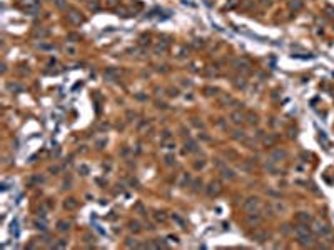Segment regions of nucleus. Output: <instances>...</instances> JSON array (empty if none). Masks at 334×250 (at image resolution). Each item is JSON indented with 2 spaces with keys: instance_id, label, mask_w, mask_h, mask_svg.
Wrapping results in <instances>:
<instances>
[{
  "instance_id": "f257e3e1",
  "label": "nucleus",
  "mask_w": 334,
  "mask_h": 250,
  "mask_svg": "<svg viewBox=\"0 0 334 250\" xmlns=\"http://www.w3.org/2000/svg\"><path fill=\"white\" fill-rule=\"evenodd\" d=\"M314 232H316L317 235H321V237H327L331 233V229L327 225L321 224V222H314Z\"/></svg>"
},
{
  "instance_id": "f03ea898",
  "label": "nucleus",
  "mask_w": 334,
  "mask_h": 250,
  "mask_svg": "<svg viewBox=\"0 0 334 250\" xmlns=\"http://www.w3.org/2000/svg\"><path fill=\"white\" fill-rule=\"evenodd\" d=\"M244 208L247 210V212H254V210H257V208H259V200L257 199H249L244 204Z\"/></svg>"
},
{
  "instance_id": "7ed1b4c3",
  "label": "nucleus",
  "mask_w": 334,
  "mask_h": 250,
  "mask_svg": "<svg viewBox=\"0 0 334 250\" xmlns=\"http://www.w3.org/2000/svg\"><path fill=\"white\" fill-rule=\"evenodd\" d=\"M294 230H296L297 237L299 235H306V233H309V229H307V224H297L296 227H294Z\"/></svg>"
},
{
  "instance_id": "20e7f679",
  "label": "nucleus",
  "mask_w": 334,
  "mask_h": 250,
  "mask_svg": "<svg viewBox=\"0 0 334 250\" xmlns=\"http://www.w3.org/2000/svg\"><path fill=\"white\" fill-rule=\"evenodd\" d=\"M299 242L302 243V245H313V243H314L313 237H311L309 233H306V235H299Z\"/></svg>"
},
{
  "instance_id": "39448f33",
  "label": "nucleus",
  "mask_w": 334,
  "mask_h": 250,
  "mask_svg": "<svg viewBox=\"0 0 334 250\" xmlns=\"http://www.w3.org/2000/svg\"><path fill=\"white\" fill-rule=\"evenodd\" d=\"M297 220H301V222H304V224H307V222H311L313 218H311V215H309V213L301 212L299 215H297Z\"/></svg>"
},
{
  "instance_id": "423d86ee",
  "label": "nucleus",
  "mask_w": 334,
  "mask_h": 250,
  "mask_svg": "<svg viewBox=\"0 0 334 250\" xmlns=\"http://www.w3.org/2000/svg\"><path fill=\"white\" fill-rule=\"evenodd\" d=\"M209 187H211V188L207 190L209 195H214V194H217V192H219V183H217V182H212Z\"/></svg>"
},
{
  "instance_id": "0eeeda50",
  "label": "nucleus",
  "mask_w": 334,
  "mask_h": 250,
  "mask_svg": "<svg viewBox=\"0 0 334 250\" xmlns=\"http://www.w3.org/2000/svg\"><path fill=\"white\" fill-rule=\"evenodd\" d=\"M57 227H59V230H60V232H65V230H69L70 224H69V222H65V220H60L59 224H57Z\"/></svg>"
},
{
  "instance_id": "6e6552de",
  "label": "nucleus",
  "mask_w": 334,
  "mask_h": 250,
  "mask_svg": "<svg viewBox=\"0 0 334 250\" xmlns=\"http://www.w3.org/2000/svg\"><path fill=\"white\" fill-rule=\"evenodd\" d=\"M65 208H69V210H72V208H75V205H77V202H75V199H69L67 202H65Z\"/></svg>"
},
{
  "instance_id": "1a4fd4ad",
  "label": "nucleus",
  "mask_w": 334,
  "mask_h": 250,
  "mask_svg": "<svg viewBox=\"0 0 334 250\" xmlns=\"http://www.w3.org/2000/svg\"><path fill=\"white\" fill-rule=\"evenodd\" d=\"M222 177H224V178H234V175H232V170H227V169H224V170H222Z\"/></svg>"
},
{
  "instance_id": "9d476101",
  "label": "nucleus",
  "mask_w": 334,
  "mask_h": 250,
  "mask_svg": "<svg viewBox=\"0 0 334 250\" xmlns=\"http://www.w3.org/2000/svg\"><path fill=\"white\" fill-rule=\"evenodd\" d=\"M172 218H174V220H175V222H177L179 225H184V222H182V218H181V217H177V215H175V213H174V215H172Z\"/></svg>"
},
{
  "instance_id": "9b49d317",
  "label": "nucleus",
  "mask_w": 334,
  "mask_h": 250,
  "mask_svg": "<svg viewBox=\"0 0 334 250\" xmlns=\"http://www.w3.org/2000/svg\"><path fill=\"white\" fill-rule=\"evenodd\" d=\"M70 18H72V20H75V22H80V20H82L80 17H77V15H75V12L70 13Z\"/></svg>"
},
{
  "instance_id": "f8f14e48",
  "label": "nucleus",
  "mask_w": 334,
  "mask_h": 250,
  "mask_svg": "<svg viewBox=\"0 0 334 250\" xmlns=\"http://www.w3.org/2000/svg\"><path fill=\"white\" fill-rule=\"evenodd\" d=\"M35 225H37V229H42V230H45V224H44V222H42V224H40V222H37V224H35Z\"/></svg>"
},
{
  "instance_id": "ddd939ff",
  "label": "nucleus",
  "mask_w": 334,
  "mask_h": 250,
  "mask_svg": "<svg viewBox=\"0 0 334 250\" xmlns=\"http://www.w3.org/2000/svg\"><path fill=\"white\" fill-rule=\"evenodd\" d=\"M131 229H132V230H136V232H137V230H139V224H137V222H136V224H132V227H131Z\"/></svg>"
}]
</instances>
